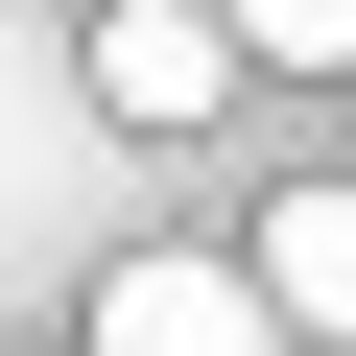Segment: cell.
I'll return each instance as SVG.
<instances>
[{
	"label": "cell",
	"instance_id": "1",
	"mask_svg": "<svg viewBox=\"0 0 356 356\" xmlns=\"http://www.w3.org/2000/svg\"><path fill=\"white\" fill-rule=\"evenodd\" d=\"M95 356H285V309H261V261H191V238H143V261L95 285Z\"/></svg>",
	"mask_w": 356,
	"mask_h": 356
},
{
	"label": "cell",
	"instance_id": "2",
	"mask_svg": "<svg viewBox=\"0 0 356 356\" xmlns=\"http://www.w3.org/2000/svg\"><path fill=\"white\" fill-rule=\"evenodd\" d=\"M238 95V24H214V0H119V24H95V119H214Z\"/></svg>",
	"mask_w": 356,
	"mask_h": 356
},
{
	"label": "cell",
	"instance_id": "3",
	"mask_svg": "<svg viewBox=\"0 0 356 356\" xmlns=\"http://www.w3.org/2000/svg\"><path fill=\"white\" fill-rule=\"evenodd\" d=\"M261 309L356 356V166H332V191H285V214H261Z\"/></svg>",
	"mask_w": 356,
	"mask_h": 356
},
{
	"label": "cell",
	"instance_id": "4",
	"mask_svg": "<svg viewBox=\"0 0 356 356\" xmlns=\"http://www.w3.org/2000/svg\"><path fill=\"white\" fill-rule=\"evenodd\" d=\"M238 48H285V72H356V0H214Z\"/></svg>",
	"mask_w": 356,
	"mask_h": 356
}]
</instances>
